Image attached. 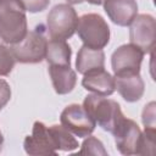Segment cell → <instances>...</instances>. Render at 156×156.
<instances>
[{"label": "cell", "mask_w": 156, "mask_h": 156, "mask_svg": "<svg viewBox=\"0 0 156 156\" xmlns=\"http://www.w3.org/2000/svg\"><path fill=\"white\" fill-rule=\"evenodd\" d=\"M84 0H67V2L68 4H80V2H83Z\"/></svg>", "instance_id": "obj_24"}, {"label": "cell", "mask_w": 156, "mask_h": 156, "mask_svg": "<svg viewBox=\"0 0 156 156\" xmlns=\"http://www.w3.org/2000/svg\"><path fill=\"white\" fill-rule=\"evenodd\" d=\"M61 124L78 138L90 135L95 129V121L88 115L83 106L71 104L63 108L60 116Z\"/></svg>", "instance_id": "obj_7"}, {"label": "cell", "mask_w": 156, "mask_h": 156, "mask_svg": "<svg viewBox=\"0 0 156 156\" xmlns=\"http://www.w3.org/2000/svg\"><path fill=\"white\" fill-rule=\"evenodd\" d=\"M46 44L45 28L40 24L34 30L28 32L21 41L13 44L11 51L15 60L20 63H39L45 58Z\"/></svg>", "instance_id": "obj_3"}, {"label": "cell", "mask_w": 156, "mask_h": 156, "mask_svg": "<svg viewBox=\"0 0 156 156\" xmlns=\"http://www.w3.org/2000/svg\"><path fill=\"white\" fill-rule=\"evenodd\" d=\"M104 10L108 18L117 26L127 27L138 15L135 0H104Z\"/></svg>", "instance_id": "obj_11"}, {"label": "cell", "mask_w": 156, "mask_h": 156, "mask_svg": "<svg viewBox=\"0 0 156 156\" xmlns=\"http://www.w3.org/2000/svg\"><path fill=\"white\" fill-rule=\"evenodd\" d=\"M130 44L138 46L144 54L151 52L156 39V22L151 15L140 13L129 24Z\"/></svg>", "instance_id": "obj_6"}, {"label": "cell", "mask_w": 156, "mask_h": 156, "mask_svg": "<svg viewBox=\"0 0 156 156\" xmlns=\"http://www.w3.org/2000/svg\"><path fill=\"white\" fill-rule=\"evenodd\" d=\"M76 68L82 74H85L98 68H105L104 51L101 49H91L83 45L77 54Z\"/></svg>", "instance_id": "obj_15"}, {"label": "cell", "mask_w": 156, "mask_h": 156, "mask_svg": "<svg viewBox=\"0 0 156 156\" xmlns=\"http://www.w3.org/2000/svg\"><path fill=\"white\" fill-rule=\"evenodd\" d=\"M82 85L88 91L94 94H99L102 96L112 95L116 90L115 87V77H112L105 68H98L83 74Z\"/></svg>", "instance_id": "obj_12"}, {"label": "cell", "mask_w": 156, "mask_h": 156, "mask_svg": "<svg viewBox=\"0 0 156 156\" xmlns=\"http://www.w3.org/2000/svg\"><path fill=\"white\" fill-rule=\"evenodd\" d=\"M52 140L55 143V146L57 150L61 151H73L76 150L79 145L77 139L72 135V133L69 130H67L62 124H54L51 127H48Z\"/></svg>", "instance_id": "obj_17"}, {"label": "cell", "mask_w": 156, "mask_h": 156, "mask_svg": "<svg viewBox=\"0 0 156 156\" xmlns=\"http://www.w3.org/2000/svg\"><path fill=\"white\" fill-rule=\"evenodd\" d=\"M79 154H87V155H102L106 156L107 151L104 147V144L95 136L88 135V138L83 141L82 149L79 150Z\"/></svg>", "instance_id": "obj_18"}, {"label": "cell", "mask_w": 156, "mask_h": 156, "mask_svg": "<svg viewBox=\"0 0 156 156\" xmlns=\"http://www.w3.org/2000/svg\"><path fill=\"white\" fill-rule=\"evenodd\" d=\"M78 16L69 4L54 6L46 17V32L51 39H69L77 30Z\"/></svg>", "instance_id": "obj_5"}, {"label": "cell", "mask_w": 156, "mask_h": 156, "mask_svg": "<svg viewBox=\"0 0 156 156\" xmlns=\"http://www.w3.org/2000/svg\"><path fill=\"white\" fill-rule=\"evenodd\" d=\"M84 1H88L91 5H101L104 0H84Z\"/></svg>", "instance_id": "obj_23"}, {"label": "cell", "mask_w": 156, "mask_h": 156, "mask_svg": "<svg viewBox=\"0 0 156 156\" xmlns=\"http://www.w3.org/2000/svg\"><path fill=\"white\" fill-rule=\"evenodd\" d=\"M83 107L95 123L111 134L119 121L124 117L117 101L99 94L87 95L83 101Z\"/></svg>", "instance_id": "obj_2"}, {"label": "cell", "mask_w": 156, "mask_h": 156, "mask_svg": "<svg viewBox=\"0 0 156 156\" xmlns=\"http://www.w3.org/2000/svg\"><path fill=\"white\" fill-rule=\"evenodd\" d=\"M11 99V88L9 85V83L4 79H0V110L10 101ZM4 144V136L2 133L0 132V151Z\"/></svg>", "instance_id": "obj_20"}, {"label": "cell", "mask_w": 156, "mask_h": 156, "mask_svg": "<svg viewBox=\"0 0 156 156\" xmlns=\"http://www.w3.org/2000/svg\"><path fill=\"white\" fill-rule=\"evenodd\" d=\"M112 134L115 136L116 146L122 155L129 156L139 154L141 130L133 119L123 117L116 126Z\"/></svg>", "instance_id": "obj_9"}, {"label": "cell", "mask_w": 156, "mask_h": 156, "mask_svg": "<svg viewBox=\"0 0 156 156\" xmlns=\"http://www.w3.org/2000/svg\"><path fill=\"white\" fill-rule=\"evenodd\" d=\"M24 151L32 156L56 155L57 149L48 127L43 122H34L30 135H27L23 141Z\"/></svg>", "instance_id": "obj_10"}, {"label": "cell", "mask_w": 156, "mask_h": 156, "mask_svg": "<svg viewBox=\"0 0 156 156\" xmlns=\"http://www.w3.org/2000/svg\"><path fill=\"white\" fill-rule=\"evenodd\" d=\"M49 74L52 87L58 95L68 94L77 83V74L71 66H49Z\"/></svg>", "instance_id": "obj_14"}, {"label": "cell", "mask_w": 156, "mask_h": 156, "mask_svg": "<svg viewBox=\"0 0 156 156\" xmlns=\"http://www.w3.org/2000/svg\"><path fill=\"white\" fill-rule=\"evenodd\" d=\"M155 102L151 101L147 105H145L144 110H143V115H141V121L143 124L145 126V128H155Z\"/></svg>", "instance_id": "obj_21"}, {"label": "cell", "mask_w": 156, "mask_h": 156, "mask_svg": "<svg viewBox=\"0 0 156 156\" xmlns=\"http://www.w3.org/2000/svg\"><path fill=\"white\" fill-rule=\"evenodd\" d=\"M144 52L133 44H124L117 48L111 56V66L115 76L140 73Z\"/></svg>", "instance_id": "obj_8"}, {"label": "cell", "mask_w": 156, "mask_h": 156, "mask_svg": "<svg viewBox=\"0 0 156 156\" xmlns=\"http://www.w3.org/2000/svg\"><path fill=\"white\" fill-rule=\"evenodd\" d=\"M27 30L26 10L20 0H0V39L6 44H17Z\"/></svg>", "instance_id": "obj_1"}, {"label": "cell", "mask_w": 156, "mask_h": 156, "mask_svg": "<svg viewBox=\"0 0 156 156\" xmlns=\"http://www.w3.org/2000/svg\"><path fill=\"white\" fill-rule=\"evenodd\" d=\"M71 46L66 40L50 39L46 44L45 60L49 66H71Z\"/></svg>", "instance_id": "obj_16"}, {"label": "cell", "mask_w": 156, "mask_h": 156, "mask_svg": "<svg viewBox=\"0 0 156 156\" xmlns=\"http://www.w3.org/2000/svg\"><path fill=\"white\" fill-rule=\"evenodd\" d=\"M20 1L22 6L24 7V10L32 13L44 11L49 6V2H50V0H20Z\"/></svg>", "instance_id": "obj_22"}, {"label": "cell", "mask_w": 156, "mask_h": 156, "mask_svg": "<svg viewBox=\"0 0 156 156\" xmlns=\"http://www.w3.org/2000/svg\"><path fill=\"white\" fill-rule=\"evenodd\" d=\"M115 87L127 102L139 101L145 90V84L140 73L115 76Z\"/></svg>", "instance_id": "obj_13"}, {"label": "cell", "mask_w": 156, "mask_h": 156, "mask_svg": "<svg viewBox=\"0 0 156 156\" xmlns=\"http://www.w3.org/2000/svg\"><path fill=\"white\" fill-rule=\"evenodd\" d=\"M77 32L83 44L91 49H104L110 41V27L98 13H85L78 18Z\"/></svg>", "instance_id": "obj_4"}, {"label": "cell", "mask_w": 156, "mask_h": 156, "mask_svg": "<svg viewBox=\"0 0 156 156\" xmlns=\"http://www.w3.org/2000/svg\"><path fill=\"white\" fill-rule=\"evenodd\" d=\"M15 57L11 48L0 44V76H9L15 66Z\"/></svg>", "instance_id": "obj_19"}]
</instances>
